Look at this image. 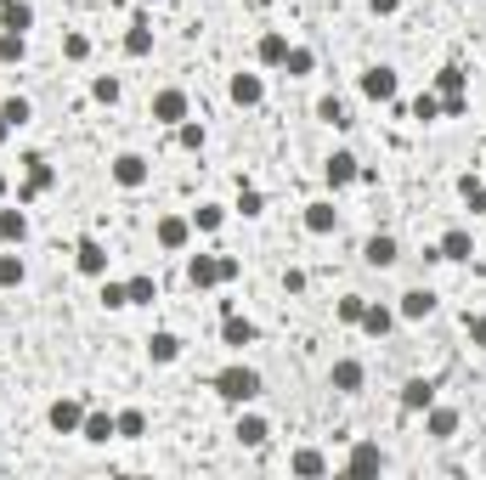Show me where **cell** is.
Instances as JSON below:
<instances>
[{
  "mask_svg": "<svg viewBox=\"0 0 486 480\" xmlns=\"http://www.w3.org/2000/svg\"><path fill=\"white\" fill-rule=\"evenodd\" d=\"M0 62H23V34L0 29Z\"/></svg>",
  "mask_w": 486,
  "mask_h": 480,
  "instance_id": "41",
  "label": "cell"
},
{
  "mask_svg": "<svg viewBox=\"0 0 486 480\" xmlns=\"http://www.w3.org/2000/svg\"><path fill=\"white\" fill-rule=\"evenodd\" d=\"M147 176H153V170H147L142 153H119V158H114V181L131 186V193H136V186H147Z\"/></svg>",
  "mask_w": 486,
  "mask_h": 480,
  "instance_id": "9",
  "label": "cell"
},
{
  "mask_svg": "<svg viewBox=\"0 0 486 480\" xmlns=\"http://www.w3.org/2000/svg\"><path fill=\"white\" fill-rule=\"evenodd\" d=\"M436 96H463V68L458 62H447V68L436 74Z\"/></svg>",
  "mask_w": 486,
  "mask_h": 480,
  "instance_id": "34",
  "label": "cell"
},
{
  "mask_svg": "<svg viewBox=\"0 0 486 480\" xmlns=\"http://www.w3.org/2000/svg\"><path fill=\"white\" fill-rule=\"evenodd\" d=\"M6 141H12V124H6V113H0V148H6Z\"/></svg>",
  "mask_w": 486,
  "mask_h": 480,
  "instance_id": "49",
  "label": "cell"
},
{
  "mask_svg": "<svg viewBox=\"0 0 486 480\" xmlns=\"http://www.w3.org/2000/svg\"><path fill=\"white\" fill-rule=\"evenodd\" d=\"M425 430L436 435V441H447V435H458V407H425Z\"/></svg>",
  "mask_w": 486,
  "mask_h": 480,
  "instance_id": "17",
  "label": "cell"
},
{
  "mask_svg": "<svg viewBox=\"0 0 486 480\" xmlns=\"http://www.w3.org/2000/svg\"><path fill=\"white\" fill-rule=\"evenodd\" d=\"M79 435H86V441H96V447H108L114 435H119V424H114V412H86V424H79Z\"/></svg>",
  "mask_w": 486,
  "mask_h": 480,
  "instance_id": "19",
  "label": "cell"
},
{
  "mask_svg": "<svg viewBox=\"0 0 486 480\" xmlns=\"http://www.w3.org/2000/svg\"><path fill=\"white\" fill-rule=\"evenodd\" d=\"M23 283V255H0V288H17Z\"/></svg>",
  "mask_w": 486,
  "mask_h": 480,
  "instance_id": "37",
  "label": "cell"
},
{
  "mask_svg": "<svg viewBox=\"0 0 486 480\" xmlns=\"http://www.w3.org/2000/svg\"><path fill=\"white\" fill-rule=\"evenodd\" d=\"M316 68V57H311V46H289V57H283V74L289 79H306Z\"/></svg>",
  "mask_w": 486,
  "mask_h": 480,
  "instance_id": "29",
  "label": "cell"
},
{
  "mask_svg": "<svg viewBox=\"0 0 486 480\" xmlns=\"http://www.w3.org/2000/svg\"><path fill=\"white\" fill-rule=\"evenodd\" d=\"M176 141H181L187 153H198V148H204V124H187V119H181V131H176Z\"/></svg>",
  "mask_w": 486,
  "mask_h": 480,
  "instance_id": "45",
  "label": "cell"
},
{
  "mask_svg": "<svg viewBox=\"0 0 486 480\" xmlns=\"http://www.w3.org/2000/svg\"><path fill=\"white\" fill-rule=\"evenodd\" d=\"M23 238H29V215H23V210H0V243L17 249Z\"/></svg>",
  "mask_w": 486,
  "mask_h": 480,
  "instance_id": "23",
  "label": "cell"
},
{
  "mask_svg": "<svg viewBox=\"0 0 486 480\" xmlns=\"http://www.w3.org/2000/svg\"><path fill=\"white\" fill-rule=\"evenodd\" d=\"M413 119H425V124H430V119H441V96H436V91H425V96L413 102Z\"/></svg>",
  "mask_w": 486,
  "mask_h": 480,
  "instance_id": "43",
  "label": "cell"
},
{
  "mask_svg": "<svg viewBox=\"0 0 486 480\" xmlns=\"http://www.w3.org/2000/svg\"><path fill=\"white\" fill-rule=\"evenodd\" d=\"M436 402V385L430 379H408V385H401V412H425Z\"/></svg>",
  "mask_w": 486,
  "mask_h": 480,
  "instance_id": "20",
  "label": "cell"
},
{
  "mask_svg": "<svg viewBox=\"0 0 486 480\" xmlns=\"http://www.w3.org/2000/svg\"><path fill=\"white\" fill-rule=\"evenodd\" d=\"M221 340H226L232 350L255 345V322H249V317H232V311H226V322H221Z\"/></svg>",
  "mask_w": 486,
  "mask_h": 480,
  "instance_id": "22",
  "label": "cell"
},
{
  "mask_svg": "<svg viewBox=\"0 0 486 480\" xmlns=\"http://www.w3.org/2000/svg\"><path fill=\"white\" fill-rule=\"evenodd\" d=\"M289 469H294V475H328V457L316 452V447H300V452L289 457Z\"/></svg>",
  "mask_w": 486,
  "mask_h": 480,
  "instance_id": "26",
  "label": "cell"
},
{
  "mask_svg": "<svg viewBox=\"0 0 486 480\" xmlns=\"http://www.w3.org/2000/svg\"><path fill=\"white\" fill-rule=\"evenodd\" d=\"M238 210H243V215H261V210H266V198L255 193V186H243V193H238Z\"/></svg>",
  "mask_w": 486,
  "mask_h": 480,
  "instance_id": "46",
  "label": "cell"
},
{
  "mask_svg": "<svg viewBox=\"0 0 486 480\" xmlns=\"http://www.w3.org/2000/svg\"><path fill=\"white\" fill-rule=\"evenodd\" d=\"M458 198L470 204V215H486V181H475V176H463V181H458Z\"/></svg>",
  "mask_w": 486,
  "mask_h": 480,
  "instance_id": "31",
  "label": "cell"
},
{
  "mask_svg": "<svg viewBox=\"0 0 486 480\" xmlns=\"http://www.w3.org/2000/svg\"><path fill=\"white\" fill-rule=\"evenodd\" d=\"M323 181L340 193V186H351V181H362V164H356V153H328V164H323Z\"/></svg>",
  "mask_w": 486,
  "mask_h": 480,
  "instance_id": "3",
  "label": "cell"
},
{
  "mask_svg": "<svg viewBox=\"0 0 486 480\" xmlns=\"http://www.w3.org/2000/svg\"><path fill=\"white\" fill-rule=\"evenodd\" d=\"M0 29L29 34L34 29V6H29V0H0Z\"/></svg>",
  "mask_w": 486,
  "mask_h": 480,
  "instance_id": "14",
  "label": "cell"
},
{
  "mask_svg": "<svg viewBox=\"0 0 486 480\" xmlns=\"http://www.w3.org/2000/svg\"><path fill=\"white\" fill-rule=\"evenodd\" d=\"M463 328H470V340L486 350V311H475V317H463Z\"/></svg>",
  "mask_w": 486,
  "mask_h": 480,
  "instance_id": "47",
  "label": "cell"
},
{
  "mask_svg": "<svg viewBox=\"0 0 486 480\" xmlns=\"http://www.w3.org/2000/svg\"><path fill=\"white\" fill-rule=\"evenodd\" d=\"M215 390L226 395V402H255V395H261V373L255 367H243V362H232V367H221L215 373Z\"/></svg>",
  "mask_w": 486,
  "mask_h": 480,
  "instance_id": "1",
  "label": "cell"
},
{
  "mask_svg": "<svg viewBox=\"0 0 486 480\" xmlns=\"http://www.w3.org/2000/svg\"><path fill=\"white\" fill-rule=\"evenodd\" d=\"M74 266L86 271V277H108V249H102L96 238H79V249H74Z\"/></svg>",
  "mask_w": 486,
  "mask_h": 480,
  "instance_id": "7",
  "label": "cell"
},
{
  "mask_svg": "<svg viewBox=\"0 0 486 480\" xmlns=\"http://www.w3.org/2000/svg\"><path fill=\"white\" fill-rule=\"evenodd\" d=\"M114 424H119V441H136V435L147 430V419H142V407H124V412H114Z\"/></svg>",
  "mask_w": 486,
  "mask_h": 480,
  "instance_id": "33",
  "label": "cell"
},
{
  "mask_svg": "<svg viewBox=\"0 0 486 480\" xmlns=\"http://www.w3.org/2000/svg\"><path fill=\"white\" fill-rule=\"evenodd\" d=\"M356 328H362V333H373V340H385V333L396 328V311H390V305H368V311H362V322H356Z\"/></svg>",
  "mask_w": 486,
  "mask_h": 480,
  "instance_id": "24",
  "label": "cell"
},
{
  "mask_svg": "<svg viewBox=\"0 0 486 480\" xmlns=\"http://www.w3.org/2000/svg\"><path fill=\"white\" fill-rule=\"evenodd\" d=\"M345 469H356V475H373V469H385V452H379L373 441H356V447H351V457H345Z\"/></svg>",
  "mask_w": 486,
  "mask_h": 480,
  "instance_id": "21",
  "label": "cell"
},
{
  "mask_svg": "<svg viewBox=\"0 0 486 480\" xmlns=\"http://www.w3.org/2000/svg\"><path fill=\"white\" fill-rule=\"evenodd\" d=\"M334 311H340V322H351V328H356V322H362V311H368V300H362V294H345Z\"/></svg>",
  "mask_w": 486,
  "mask_h": 480,
  "instance_id": "40",
  "label": "cell"
},
{
  "mask_svg": "<svg viewBox=\"0 0 486 480\" xmlns=\"http://www.w3.org/2000/svg\"><path fill=\"white\" fill-rule=\"evenodd\" d=\"M124 288H131V305H153V294H159V283H153V277H131Z\"/></svg>",
  "mask_w": 486,
  "mask_h": 480,
  "instance_id": "39",
  "label": "cell"
},
{
  "mask_svg": "<svg viewBox=\"0 0 486 480\" xmlns=\"http://www.w3.org/2000/svg\"><path fill=\"white\" fill-rule=\"evenodd\" d=\"M362 260L385 271V266H396V260H401V249H396V238H390V232H373V238L362 243Z\"/></svg>",
  "mask_w": 486,
  "mask_h": 480,
  "instance_id": "12",
  "label": "cell"
},
{
  "mask_svg": "<svg viewBox=\"0 0 486 480\" xmlns=\"http://www.w3.org/2000/svg\"><path fill=\"white\" fill-rule=\"evenodd\" d=\"M102 305H108V311H124V305H131V288H124V283H102Z\"/></svg>",
  "mask_w": 486,
  "mask_h": 480,
  "instance_id": "42",
  "label": "cell"
},
{
  "mask_svg": "<svg viewBox=\"0 0 486 480\" xmlns=\"http://www.w3.org/2000/svg\"><path fill=\"white\" fill-rule=\"evenodd\" d=\"M6 186H12V181H6V170H0V198H6Z\"/></svg>",
  "mask_w": 486,
  "mask_h": 480,
  "instance_id": "50",
  "label": "cell"
},
{
  "mask_svg": "<svg viewBox=\"0 0 486 480\" xmlns=\"http://www.w3.org/2000/svg\"><path fill=\"white\" fill-rule=\"evenodd\" d=\"M430 311H436V294H430V288H408V294L396 300V317H408V322H425Z\"/></svg>",
  "mask_w": 486,
  "mask_h": 480,
  "instance_id": "11",
  "label": "cell"
},
{
  "mask_svg": "<svg viewBox=\"0 0 486 480\" xmlns=\"http://www.w3.org/2000/svg\"><path fill=\"white\" fill-rule=\"evenodd\" d=\"M147 51H153V29H147L142 17H136L131 34H124V57H147Z\"/></svg>",
  "mask_w": 486,
  "mask_h": 480,
  "instance_id": "30",
  "label": "cell"
},
{
  "mask_svg": "<svg viewBox=\"0 0 486 480\" xmlns=\"http://www.w3.org/2000/svg\"><path fill=\"white\" fill-rule=\"evenodd\" d=\"M23 164H29V181L17 186V198H23V204H29V198H40V193H51V186H57V170H51V164L40 158V153H29Z\"/></svg>",
  "mask_w": 486,
  "mask_h": 480,
  "instance_id": "4",
  "label": "cell"
},
{
  "mask_svg": "<svg viewBox=\"0 0 486 480\" xmlns=\"http://www.w3.org/2000/svg\"><path fill=\"white\" fill-rule=\"evenodd\" d=\"M396 91H401V79H396V68H385V62H373V68L362 74V96L368 102H396Z\"/></svg>",
  "mask_w": 486,
  "mask_h": 480,
  "instance_id": "2",
  "label": "cell"
},
{
  "mask_svg": "<svg viewBox=\"0 0 486 480\" xmlns=\"http://www.w3.org/2000/svg\"><path fill=\"white\" fill-rule=\"evenodd\" d=\"M91 96L114 108V102H119V79H114V74H96V79H91Z\"/></svg>",
  "mask_w": 486,
  "mask_h": 480,
  "instance_id": "38",
  "label": "cell"
},
{
  "mask_svg": "<svg viewBox=\"0 0 486 480\" xmlns=\"http://www.w3.org/2000/svg\"><path fill=\"white\" fill-rule=\"evenodd\" d=\"M255 57L266 62V68H283V57H289V40H283V34H261V46H255Z\"/></svg>",
  "mask_w": 486,
  "mask_h": 480,
  "instance_id": "27",
  "label": "cell"
},
{
  "mask_svg": "<svg viewBox=\"0 0 486 480\" xmlns=\"http://www.w3.org/2000/svg\"><path fill=\"white\" fill-rule=\"evenodd\" d=\"M147 357H153L159 367L176 362V357H181V340H176V333H153V340H147Z\"/></svg>",
  "mask_w": 486,
  "mask_h": 480,
  "instance_id": "28",
  "label": "cell"
},
{
  "mask_svg": "<svg viewBox=\"0 0 486 480\" xmlns=\"http://www.w3.org/2000/svg\"><path fill=\"white\" fill-rule=\"evenodd\" d=\"M396 6H401V0H368V12H373V17H390Z\"/></svg>",
  "mask_w": 486,
  "mask_h": 480,
  "instance_id": "48",
  "label": "cell"
},
{
  "mask_svg": "<svg viewBox=\"0 0 486 480\" xmlns=\"http://www.w3.org/2000/svg\"><path fill=\"white\" fill-rule=\"evenodd\" d=\"M232 435H238L243 447H261L271 430H266V419H261V412H243V419H238V430H232Z\"/></svg>",
  "mask_w": 486,
  "mask_h": 480,
  "instance_id": "25",
  "label": "cell"
},
{
  "mask_svg": "<svg viewBox=\"0 0 486 480\" xmlns=\"http://www.w3.org/2000/svg\"><path fill=\"white\" fill-rule=\"evenodd\" d=\"M153 119H159V124H181V119H187V91H181V86L159 91V96H153Z\"/></svg>",
  "mask_w": 486,
  "mask_h": 480,
  "instance_id": "10",
  "label": "cell"
},
{
  "mask_svg": "<svg viewBox=\"0 0 486 480\" xmlns=\"http://www.w3.org/2000/svg\"><path fill=\"white\" fill-rule=\"evenodd\" d=\"M436 255H441V260H475V238H470V226H453V232H441Z\"/></svg>",
  "mask_w": 486,
  "mask_h": 480,
  "instance_id": "6",
  "label": "cell"
},
{
  "mask_svg": "<svg viewBox=\"0 0 486 480\" xmlns=\"http://www.w3.org/2000/svg\"><path fill=\"white\" fill-rule=\"evenodd\" d=\"M362 379H368V367L356 362V357H340V362H334V373H328V385H334V390H345V395H351V390H362Z\"/></svg>",
  "mask_w": 486,
  "mask_h": 480,
  "instance_id": "13",
  "label": "cell"
},
{
  "mask_svg": "<svg viewBox=\"0 0 486 480\" xmlns=\"http://www.w3.org/2000/svg\"><path fill=\"white\" fill-rule=\"evenodd\" d=\"M46 424H51L57 435H79V424H86V407H79V402H69V395H62V402H51V412H46Z\"/></svg>",
  "mask_w": 486,
  "mask_h": 480,
  "instance_id": "5",
  "label": "cell"
},
{
  "mask_svg": "<svg viewBox=\"0 0 486 480\" xmlns=\"http://www.w3.org/2000/svg\"><path fill=\"white\" fill-rule=\"evenodd\" d=\"M316 119H323V124H351V113H345L340 96H323V102H316Z\"/></svg>",
  "mask_w": 486,
  "mask_h": 480,
  "instance_id": "35",
  "label": "cell"
},
{
  "mask_svg": "<svg viewBox=\"0 0 486 480\" xmlns=\"http://www.w3.org/2000/svg\"><path fill=\"white\" fill-rule=\"evenodd\" d=\"M187 283L193 288H215L221 283V255H193L187 260Z\"/></svg>",
  "mask_w": 486,
  "mask_h": 480,
  "instance_id": "16",
  "label": "cell"
},
{
  "mask_svg": "<svg viewBox=\"0 0 486 480\" xmlns=\"http://www.w3.org/2000/svg\"><path fill=\"white\" fill-rule=\"evenodd\" d=\"M334 226H340V210H334V204H306V232L311 238H328Z\"/></svg>",
  "mask_w": 486,
  "mask_h": 480,
  "instance_id": "18",
  "label": "cell"
},
{
  "mask_svg": "<svg viewBox=\"0 0 486 480\" xmlns=\"http://www.w3.org/2000/svg\"><path fill=\"white\" fill-rule=\"evenodd\" d=\"M0 113H6V124H12V131H23V124L34 119V108H29V96H6V102H0Z\"/></svg>",
  "mask_w": 486,
  "mask_h": 480,
  "instance_id": "32",
  "label": "cell"
},
{
  "mask_svg": "<svg viewBox=\"0 0 486 480\" xmlns=\"http://www.w3.org/2000/svg\"><path fill=\"white\" fill-rule=\"evenodd\" d=\"M62 57H69V62H86V57H91V40H86V34H69V40H62Z\"/></svg>",
  "mask_w": 486,
  "mask_h": 480,
  "instance_id": "44",
  "label": "cell"
},
{
  "mask_svg": "<svg viewBox=\"0 0 486 480\" xmlns=\"http://www.w3.org/2000/svg\"><path fill=\"white\" fill-rule=\"evenodd\" d=\"M153 238H159V249H187V238H193V221H181V215H164V221L153 226Z\"/></svg>",
  "mask_w": 486,
  "mask_h": 480,
  "instance_id": "15",
  "label": "cell"
},
{
  "mask_svg": "<svg viewBox=\"0 0 486 480\" xmlns=\"http://www.w3.org/2000/svg\"><path fill=\"white\" fill-rule=\"evenodd\" d=\"M226 96L238 102V108H255V102H266V79H261V74H232Z\"/></svg>",
  "mask_w": 486,
  "mask_h": 480,
  "instance_id": "8",
  "label": "cell"
},
{
  "mask_svg": "<svg viewBox=\"0 0 486 480\" xmlns=\"http://www.w3.org/2000/svg\"><path fill=\"white\" fill-rule=\"evenodd\" d=\"M221 221H226V210H221V204H198V210H193V226H198V232H215Z\"/></svg>",
  "mask_w": 486,
  "mask_h": 480,
  "instance_id": "36",
  "label": "cell"
}]
</instances>
